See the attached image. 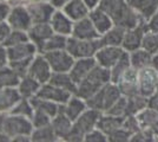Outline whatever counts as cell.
<instances>
[{
    "label": "cell",
    "mask_w": 158,
    "mask_h": 142,
    "mask_svg": "<svg viewBox=\"0 0 158 142\" xmlns=\"http://www.w3.org/2000/svg\"><path fill=\"white\" fill-rule=\"evenodd\" d=\"M30 38H28V33L27 31H20V30H12V32L10 33V36L7 37V39L2 44L6 47L10 46H14V45H18V44H21V43H25V41H28Z\"/></svg>",
    "instance_id": "60d3db41"
},
{
    "label": "cell",
    "mask_w": 158,
    "mask_h": 142,
    "mask_svg": "<svg viewBox=\"0 0 158 142\" xmlns=\"http://www.w3.org/2000/svg\"><path fill=\"white\" fill-rule=\"evenodd\" d=\"M89 17H90V19H91V21L93 23V25L97 28V31L100 36H103L105 32H107L114 25L111 17L99 7L91 10Z\"/></svg>",
    "instance_id": "603a6c76"
},
{
    "label": "cell",
    "mask_w": 158,
    "mask_h": 142,
    "mask_svg": "<svg viewBox=\"0 0 158 142\" xmlns=\"http://www.w3.org/2000/svg\"><path fill=\"white\" fill-rule=\"evenodd\" d=\"M119 90L123 96H132V95L139 94L138 89V71L135 69L130 68L125 74L119 78L117 83Z\"/></svg>",
    "instance_id": "ac0fdd59"
},
{
    "label": "cell",
    "mask_w": 158,
    "mask_h": 142,
    "mask_svg": "<svg viewBox=\"0 0 158 142\" xmlns=\"http://www.w3.org/2000/svg\"><path fill=\"white\" fill-rule=\"evenodd\" d=\"M20 80L21 77L8 64L0 69V89L17 88Z\"/></svg>",
    "instance_id": "d6a6232c"
},
{
    "label": "cell",
    "mask_w": 158,
    "mask_h": 142,
    "mask_svg": "<svg viewBox=\"0 0 158 142\" xmlns=\"http://www.w3.org/2000/svg\"><path fill=\"white\" fill-rule=\"evenodd\" d=\"M28 12L31 14L33 24L50 23L54 11L57 10L50 1H35L26 5Z\"/></svg>",
    "instance_id": "4fadbf2b"
},
{
    "label": "cell",
    "mask_w": 158,
    "mask_h": 142,
    "mask_svg": "<svg viewBox=\"0 0 158 142\" xmlns=\"http://www.w3.org/2000/svg\"><path fill=\"white\" fill-rule=\"evenodd\" d=\"M87 108L89 107H87V103L85 100L77 96V95H72L71 98L66 102L65 104L61 105V110L72 121H76Z\"/></svg>",
    "instance_id": "7402d4cb"
},
{
    "label": "cell",
    "mask_w": 158,
    "mask_h": 142,
    "mask_svg": "<svg viewBox=\"0 0 158 142\" xmlns=\"http://www.w3.org/2000/svg\"><path fill=\"white\" fill-rule=\"evenodd\" d=\"M35 1H50V0H8V2L11 5H18V4L27 5L30 2H35Z\"/></svg>",
    "instance_id": "f5cc1de1"
},
{
    "label": "cell",
    "mask_w": 158,
    "mask_h": 142,
    "mask_svg": "<svg viewBox=\"0 0 158 142\" xmlns=\"http://www.w3.org/2000/svg\"><path fill=\"white\" fill-rule=\"evenodd\" d=\"M74 94L70 93L69 90L63 88H59L57 85H53L50 82L48 83H45L40 87L39 91L37 96L38 97H41V98H45V100H50L52 102H56L60 105L65 104L66 102L71 98V96Z\"/></svg>",
    "instance_id": "9a60e30c"
},
{
    "label": "cell",
    "mask_w": 158,
    "mask_h": 142,
    "mask_svg": "<svg viewBox=\"0 0 158 142\" xmlns=\"http://www.w3.org/2000/svg\"><path fill=\"white\" fill-rule=\"evenodd\" d=\"M97 65V62L94 57L90 58H79L76 59L73 63L72 68L69 71V74L71 75L72 80L76 84H78L85 78L87 75L92 71L94 67Z\"/></svg>",
    "instance_id": "ffe728a7"
},
{
    "label": "cell",
    "mask_w": 158,
    "mask_h": 142,
    "mask_svg": "<svg viewBox=\"0 0 158 142\" xmlns=\"http://www.w3.org/2000/svg\"><path fill=\"white\" fill-rule=\"evenodd\" d=\"M44 56L46 57L53 72H69L76 61L74 57L66 49L48 51L45 52Z\"/></svg>",
    "instance_id": "ba28073f"
},
{
    "label": "cell",
    "mask_w": 158,
    "mask_h": 142,
    "mask_svg": "<svg viewBox=\"0 0 158 142\" xmlns=\"http://www.w3.org/2000/svg\"><path fill=\"white\" fill-rule=\"evenodd\" d=\"M27 33H28L30 41L37 46L38 51L41 54L44 44L54 33V31L50 23H40V24H33L27 31Z\"/></svg>",
    "instance_id": "2e32d148"
},
{
    "label": "cell",
    "mask_w": 158,
    "mask_h": 142,
    "mask_svg": "<svg viewBox=\"0 0 158 142\" xmlns=\"http://www.w3.org/2000/svg\"><path fill=\"white\" fill-rule=\"evenodd\" d=\"M139 94L151 98L158 93V70L148 67L138 71Z\"/></svg>",
    "instance_id": "52a82bcc"
},
{
    "label": "cell",
    "mask_w": 158,
    "mask_h": 142,
    "mask_svg": "<svg viewBox=\"0 0 158 142\" xmlns=\"http://www.w3.org/2000/svg\"><path fill=\"white\" fill-rule=\"evenodd\" d=\"M123 128H125L132 136L135 133H137L138 130H140L142 127H140V124H139V121H138V118H137V116L136 115H127V116L124 117Z\"/></svg>",
    "instance_id": "bcb514c9"
},
{
    "label": "cell",
    "mask_w": 158,
    "mask_h": 142,
    "mask_svg": "<svg viewBox=\"0 0 158 142\" xmlns=\"http://www.w3.org/2000/svg\"><path fill=\"white\" fill-rule=\"evenodd\" d=\"M100 46H103L100 38L94 41H84L70 36L67 39L66 50L74 57V59H79V58L94 57V54Z\"/></svg>",
    "instance_id": "8992f818"
},
{
    "label": "cell",
    "mask_w": 158,
    "mask_h": 142,
    "mask_svg": "<svg viewBox=\"0 0 158 142\" xmlns=\"http://www.w3.org/2000/svg\"><path fill=\"white\" fill-rule=\"evenodd\" d=\"M126 33V28L119 25L113 26L103 36H100V41L103 45H111V46H122L124 37Z\"/></svg>",
    "instance_id": "83f0119b"
},
{
    "label": "cell",
    "mask_w": 158,
    "mask_h": 142,
    "mask_svg": "<svg viewBox=\"0 0 158 142\" xmlns=\"http://www.w3.org/2000/svg\"><path fill=\"white\" fill-rule=\"evenodd\" d=\"M84 142H109V137L103 130L96 127L84 136Z\"/></svg>",
    "instance_id": "f6af8a7d"
},
{
    "label": "cell",
    "mask_w": 158,
    "mask_h": 142,
    "mask_svg": "<svg viewBox=\"0 0 158 142\" xmlns=\"http://www.w3.org/2000/svg\"><path fill=\"white\" fill-rule=\"evenodd\" d=\"M142 47L152 54L158 52V31H150L148 30L143 39Z\"/></svg>",
    "instance_id": "ab89813d"
},
{
    "label": "cell",
    "mask_w": 158,
    "mask_h": 142,
    "mask_svg": "<svg viewBox=\"0 0 158 142\" xmlns=\"http://www.w3.org/2000/svg\"><path fill=\"white\" fill-rule=\"evenodd\" d=\"M106 113L114 116H119V117H125L127 115V97L122 96Z\"/></svg>",
    "instance_id": "b9f144b4"
},
{
    "label": "cell",
    "mask_w": 158,
    "mask_h": 142,
    "mask_svg": "<svg viewBox=\"0 0 158 142\" xmlns=\"http://www.w3.org/2000/svg\"><path fill=\"white\" fill-rule=\"evenodd\" d=\"M61 10L73 21H78L80 19H84L86 17H89L90 11H91L83 0H70Z\"/></svg>",
    "instance_id": "cb8c5ba5"
},
{
    "label": "cell",
    "mask_w": 158,
    "mask_h": 142,
    "mask_svg": "<svg viewBox=\"0 0 158 142\" xmlns=\"http://www.w3.org/2000/svg\"><path fill=\"white\" fill-rule=\"evenodd\" d=\"M146 26H148V30H150V31H158V8L146 20Z\"/></svg>",
    "instance_id": "f907efd6"
},
{
    "label": "cell",
    "mask_w": 158,
    "mask_h": 142,
    "mask_svg": "<svg viewBox=\"0 0 158 142\" xmlns=\"http://www.w3.org/2000/svg\"><path fill=\"white\" fill-rule=\"evenodd\" d=\"M31 121H32L34 128H40V127L50 126L52 122V117L45 113H41L39 110H34L32 117H31Z\"/></svg>",
    "instance_id": "7bdbcfd3"
},
{
    "label": "cell",
    "mask_w": 158,
    "mask_h": 142,
    "mask_svg": "<svg viewBox=\"0 0 158 142\" xmlns=\"http://www.w3.org/2000/svg\"><path fill=\"white\" fill-rule=\"evenodd\" d=\"M111 82V71L109 69L102 68L98 64L94 67L92 71L86 76L83 81L77 84V96L89 100L92 95H94L99 89Z\"/></svg>",
    "instance_id": "7a4b0ae2"
},
{
    "label": "cell",
    "mask_w": 158,
    "mask_h": 142,
    "mask_svg": "<svg viewBox=\"0 0 158 142\" xmlns=\"http://www.w3.org/2000/svg\"><path fill=\"white\" fill-rule=\"evenodd\" d=\"M7 23L12 30H20V31H28L30 27L33 25L31 14L27 10L26 5L18 4V5H12L11 12L8 14Z\"/></svg>",
    "instance_id": "9c48e42d"
},
{
    "label": "cell",
    "mask_w": 158,
    "mask_h": 142,
    "mask_svg": "<svg viewBox=\"0 0 158 142\" xmlns=\"http://www.w3.org/2000/svg\"><path fill=\"white\" fill-rule=\"evenodd\" d=\"M131 68V62H130V54L127 51L124 52V54L119 58V61L113 65V68L110 70L111 71V82L117 83L119 78L125 74L129 69Z\"/></svg>",
    "instance_id": "d590c367"
},
{
    "label": "cell",
    "mask_w": 158,
    "mask_h": 142,
    "mask_svg": "<svg viewBox=\"0 0 158 142\" xmlns=\"http://www.w3.org/2000/svg\"><path fill=\"white\" fill-rule=\"evenodd\" d=\"M21 98L18 88L0 89V113H8Z\"/></svg>",
    "instance_id": "484cf974"
},
{
    "label": "cell",
    "mask_w": 158,
    "mask_h": 142,
    "mask_svg": "<svg viewBox=\"0 0 158 142\" xmlns=\"http://www.w3.org/2000/svg\"><path fill=\"white\" fill-rule=\"evenodd\" d=\"M33 129L34 127L31 118L7 113L4 118L1 131H4L6 135L10 136L11 140L13 141V139L18 136H31Z\"/></svg>",
    "instance_id": "5b68a950"
},
{
    "label": "cell",
    "mask_w": 158,
    "mask_h": 142,
    "mask_svg": "<svg viewBox=\"0 0 158 142\" xmlns=\"http://www.w3.org/2000/svg\"><path fill=\"white\" fill-rule=\"evenodd\" d=\"M12 5L8 2V0H0V23L7 20Z\"/></svg>",
    "instance_id": "c3c4849f"
},
{
    "label": "cell",
    "mask_w": 158,
    "mask_h": 142,
    "mask_svg": "<svg viewBox=\"0 0 158 142\" xmlns=\"http://www.w3.org/2000/svg\"><path fill=\"white\" fill-rule=\"evenodd\" d=\"M33 61V59H32ZM32 61H21V62H14V63H8V65L13 69L17 74L19 75L20 77H24L27 75L28 68L31 65Z\"/></svg>",
    "instance_id": "7dc6e473"
},
{
    "label": "cell",
    "mask_w": 158,
    "mask_h": 142,
    "mask_svg": "<svg viewBox=\"0 0 158 142\" xmlns=\"http://www.w3.org/2000/svg\"><path fill=\"white\" fill-rule=\"evenodd\" d=\"M40 87H41V84L37 80H34L33 77L26 75V76L21 77V80H20L17 88L19 90L21 97H24V98H32L34 96H37Z\"/></svg>",
    "instance_id": "f546056e"
},
{
    "label": "cell",
    "mask_w": 158,
    "mask_h": 142,
    "mask_svg": "<svg viewBox=\"0 0 158 142\" xmlns=\"http://www.w3.org/2000/svg\"><path fill=\"white\" fill-rule=\"evenodd\" d=\"M149 100L140 94H136L127 97V115H137L146 107H149ZM126 115V116H127Z\"/></svg>",
    "instance_id": "e575fe53"
},
{
    "label": "cell",
    "mask_w": 158,
    "mask_h": 142,
    "mask_svg": "<svg viewBox=\"0 0 158 142\" xmlns=\"http://www.w3.org/2000/svg\"><path fill=\"white\" fill-rule=\"evenodd\" d=\"M122 96L123 95L118 85L113 82H110L102 89H99L89 100H86V103L89 108L98 110L100 113H106Z\"/></svg>",
    "instance_id": "277c9868"
},
{
    "label": "cell",
    "mask_w": 158,
    "mask_h": 142,
    "mask_svg": "<svg viewBox=\"0 0 158 142\" xmlns=\"http://www.w3.org/2000/svg\"><path fill=\"white\" fill-rule=\"evenodd\" d=\"M31 141L33 142H56L59 141L57 137L52 126H46V127H40V128H34L31 135Z\"/></svg>",
    "instance_id": "8d00e7d4"
},
{
    "label": "cell",
    "mask_w": 158,
    "mask_h": 142,
    "mask_svg": "<svg viewBox=\"0 0 158 142\" xmlns=\"http://www.w3.org/2000/svg\"><path fill=\"white\" fill-rule=\"evenodd\" d=\"M0 63L1 64H8V57H7V47L0 43Z\"/></svg>",
    "instance_id": "816d5d0a"
},
{
    "label": "cell",
    "mask_w": 158,
    "mask_h": 142,
    "mask_svg": "<svg viewBox=\"0 0 158 142\" xmlns=\"http://www.w3.org/2000/svg\"><path fill=\"white\" fill-rule=\"evenodd\" d=\"M69 1H70V0H50V2H51L56 8H63Z\"/></svg>",
    "instance_id": "db71d44e"
},
{
    "label": "cell",
    "mask_w": 158,
    "mask_h": 142,
    "mask_svg": "<svg viewBox=\"0 0 158 142\" xmlns=\"http://www.w3.org/2000/svg\"><path fill=\"white\" fill-rule=\"evenodd\" d=\"M51 126H52V128L54 130L57 137L59 139V141H65L66 137L69 136V134L72 130L73 121L70 120L65 115V113L63 110H60L59 113L52 118Z\"/></svg>",
    "instance_id": "44dd1931"
},
{
    "label": "cell",
    "mask_w": 158,
    "mask_h": 142,
    "mask_svg": "<svg viewBox=\"0 0 158 142\" xmlns=\"http://www.w3.org/2000/svg\"><path fill=\"white\" fill-rule=\"evenodd\" d=\"M50 83L59 87V88L66 89L72 94H76V91H77V84L74 83L71 75L69 72H53Z\"/></svg>",
    "instance_id": "836d02e7"
},
{
    "label": "cell",
    "mask_w": 158,
    "mask_h": 142,
    "mask_svg": "<svg viewBox=\"0 0 158 142\" xmlns=\"http://www.w3.org/2000/svg\"><path fill=\"white\" fill-rule=\"evenodd\" d=\"M130 54V62H131V67L135 70H142L148 67H152V58L153 54L149 51H146L143 47H139L135 51L129 52Z\"/></svg>",
    "instance_id": "4316f807"
},
{
    "label": "cell",
    "mask_w": 158,
    "mask_h": 142,
    "mask_svg": "<svg viewBox=\"0 0 158 142\" xmlns=\"http://www.w3.org/2000/svg\"><path fill=\"white\" fill-rule=\"evenodd\" d=\"M30 100H31V103H32L34 110H39L41 113H45V114L51 116L52 118L61 110L60 104L50 101V100H45V98H41L38 96H34Z\"/></svg>",
    "instance_id": "1f68e13d"
},
{
    "label": "cell",
    "mask_w": 158,
    "mask_h": 142,
    "mask_svg": "<svg viewBox=\"0 0 158 142\" xmlns=\"http://www.w3.org/2000/svg\"><path fill=\"white\" fill-rule=\"evenodd\" d=\"M50 24L52 26L54 33L63 34V36H66V37H70L72 34L74 21L61 8H57L54 11L52 18L50 20Z\"/></svg>",
    "instance_id": "d6986e66"
},
{
    "label": "cell",
    "mask_w": 158,
    "mask_h": 142,
    "mask_svg": "<svg viewBox=\"0 0 158 142\" xmlns=\"http://www.w3.org/2000/svg\"><path fill=\"white\" fill-rule=\"evenodd\" d=\"M124 122V117H119V116H114L107 113H103L97 124V128L103 130L106 135L109 136L112 131H114L116 129L120 128L123 126Z\"/></svg>",
    "instance_id": "4dcf8cb0"
},
{
    "label": "cell",
    "mask_w": 158,
    "mask_h": 142,
    "mask_svg": "<svg viewBox=\"0 0 158 142\" xmlns=\"http://www.w3.org/2000/svg\"><path fill=\"white\" fill-rule=\"evenodd\" d=\"M107 137H109V142H130L131 134L125 128H123V126H122L120 128L112 131Z\"/></svg>",
    "instance_id": "ee69618b"
},
{
    "label": "cell",
    "mask_w": 158,
    "mask_h": 142,
    "mask_svg": "<svg viewBox=\"0 0 158 142\" xmlns=\"http://www.w3.org/2000/svg\"><path fill=\"white\" fill-rule=\"evenodd\" d=\"M33 111H34V109H33V105L32 103H31V100L21 97L19 101L15 103V105H14L13 108L8 111V114L25 116V117L31 118L33 115Z\"/></svg>",
    "instance_id": "f35d334b"
},
{
    "label": "cell",
    "mask_w": 158,
    "mask_h": 142,
    "mask_svg": "<svg viewBox=\"0 0 158 142\" xmlns=\"http://www.w3.org/2000/svg\"><path fill=\"white\" fill-rule=\"evenodd\" d=\"M103 113L98 110L87 108L79 116L76 121H73V127L71 133L66 137L65 141L69 142H81L84 141V136L94 129L98 124V121Z\"/></svg>",
    "instance_id": "3957f363"
},
{
    "label": "cell",
    "mask_w": 158,
    "mask_h": 142,
    "mask_svg": "<svg viewBox=\"0 0 158 142\" xmlns=\"http://www.w3.org/2000/svg\"><path fill=\"white\" fill-rule=\"evenodd\" d=\"M71 36L74 38H78V39H84V41H94V39L100 38V34L98 33L97 28L94 27L90 17L74 21Z\"/></svg>",
    "instance_id": "e0dca14e"
},
{
    "label": "cell",
    "mask_w": 158,
    "mask_h": 142,
    "mask_svg": "<svg viewBox=\"0 0 158 142\" xmlns=\"http://www.w3.org/2000/svg\"><path fill=\"white\" fill-rule=\"evenodd\" d=\"M52 74L53 71L47 62L46 57L44 56V54L38 52L35 54V57L33 58V61L31 62L27 75L33 77L34 80H37L43 85V84L50 82Z\"/></svg>",
    "instance_id": "30bf717a"
},
{
    "label": "cell",
    "mask_w": 158,
    "mask_h": 142,
    "mask_svg": "<svg viewBox=\"0 0 158 142\" xmlns=\"http://www.w3.org/2000/svg\"><path fill=\"white\" fill-rule=\"evenodd\" d=\"M125 50L122 46H111V45H103L98 49L94 54L96 62L99 67L111 70L113 65L119 61V58L124 54Z\"/></svg>",
    "instance_id": "8fae6325"
},
{
    "label": "cell",
    "mask_w": 158,
    "mask_h": 142,
    "mask_svg": "<svg viewBox=\"0 0 158 142\" xmlns=\"http://www.w3.org/2000/svg\"><path fill=\"white\" fill-rule=\"evenodd\" d=\"M137 118L139 121L140 127L144 129H151L158 134V111L151 108L150 105L146 107L144 110H142L137 114Z\"/></svg>",
    "instance_id": "f1b7e54d"
},
{
    "label": "cell",
    "mask_w": 158,
    "mask_h": 142,
    "mask_svg": "<svg viewBox=\"0 0 158 142\" xmlns=\"http://www.w3.org/2000/svg\"><path fill=\"white\" fill-rule=\"evenodd\" d=\"M38 49L31 41L21 43L14 46L7 47V57H8V63H14V62L21 61H32L38 54Z\"/></svg>",
    "instance_id": "7c38bea8"
},
{
    "label": "cell",
    "mask_w": 158,
    "mask_h": 142,
    "mask_svg": "<svg viewBox=\"0 0 158 142\" xmlns=\"http://www.w3.org/2000/svg\"><path fill=\"white\" fill-rule=\"evenodd\" d=\"M125 1L144 20H148L158 8V0H125Z\"/></svg>",
    "instance_id": "d4e9b609"
},
{
    "label": "cell",
    "mask_w": 158,
    "mask_h": 142,
    "mask_svg": "<svg viewBox=\"0 0 158 142\" xmlns=\"http://www.w3.org/2000/svg\"><path fill=\"white\" fill-rule=\"evenodd\" d=\"M152 67L158 70V52L153 54V58H152Z\"/></svg>",
    "instance_id": "6f0895ef"
},
{
    "label": "cell",
    "mask_w": 158,
    "mask_h": 142,
    "mask_svg": "<svg viewBox=\"0 0 158 142\" xmlns=\"http://www.w3.org/2000/svg\"><path fill=\"white\" fill-rule=\"evenodd\" d=\"M6 65H7V64H6ZM4 67H5V64H1V63H0V69L4 68Z\"/></svg>",
    "instance_id": "680465c9"
},
{
    "label": "cell",
    "mask_w": 158,
    "mask_h": 142,
    "mask_svg": "<svg viewBox=\"0 0 158 142\" xmlns=\"http://www.w3.org/2000/svg\"><path fill=\"white\" fill-rule=\"evenodd\" d=\"M12 32V27L10 26V24L6 21H1L0 23V43H4L7 39V37Z\"/></svg>",
    "instance_id": "681fc988"
},
{
    "label": "cell",
    "mask_w": 158,
    "mask_h": 142,
    "mask_svg": "<svg viewBox=\"0 0 158 142\" xmlns=\"http://www.w3.org/2000/svg\"><path fill=\"white\" fill-rule=\"evenodd\" d=\"M157 94H158V93H157Z\"/></svg>",
    "instance_id": "91938a15"
},
{
    "label": "cell",
    "mask_w": 158,
    "mask_h": 142,
    "mask_svg": "<svg viewBox=\"0 0 158 142\" xmlns=\"http://www.w3.org/2000/svg\"><path fill=\"white\" fill-rule=\"evenodd\" d=\"M149 105L158 111V94H156L155 96H152L151 98L149 100Z\"/></svg>",
    "instance_id": "9f6ffc18"
},
{
    "label": "cell",
    "mask_w": 158,
    "mask_h": 142,
    "mask_svg": "<svg viewBox=\"0 0 158 142\" xmlns=\"http://www.w3.org/2000/svg\"><path fill=\"white\" fill-rule=\"evenodd\" d=\"M148 31V26H146V21L140 23L137 26L132 27L126 30L125 37H124V41L122 44V47L127 51V52H131L135 51L139 47H142L143 44V39H144V36Z\"/></svg>",
    "instance_id": "5bb4252c"
},
{
    "label": "cell",
    "mask_w": 158,
    "mask_h": 142,
    "mask_svg": "<svg viewBox=\"0 0 158 142\" xmlns=\"http://www.w3.org/2000/svg\"><path fill=\"white\" fill-rule=\"evenodd\" d=\"M67 39H69V37H66V36H63V34L59 33H53L46 41V43L44 44L41 54H45L48 51H56V50H64V49H66V45H67Z\"/></svg>",
    "instance_id": "74e56055"
},
{
    "label": "cell",
    "mask_w": 158,
    "mask_h": 142,
    "mask_svg": "<svg viewBox=\"0 0 158 142\" xmlns=\"http://www.w3.org/2000/svg\"><path fill=\"white\" fill-rule=\"evenodd\" d=\"M83 1L87 5V7H89L90 10H93V8H96V7L99 6V4H100L102 0H83Z\"/></svg>",
    "instance_id": "11a10c76"
},
{
    "label": "cell",
    "mask_w": 158,
    "mask_h": 142,
    "mask_svg": "<svg viewBox=\"0 0 158 142\" xmlns=\"http://www.w3.org/2000/svg\"><path fill=\"white\" fill-rule=\"evenodd\" d=\"M98 7L111 17L114 25L123 26L126 30L146 21L125 0H102Z\"/></svg>",
    "instance_id": "6da1fadb"
}]
</instances>
